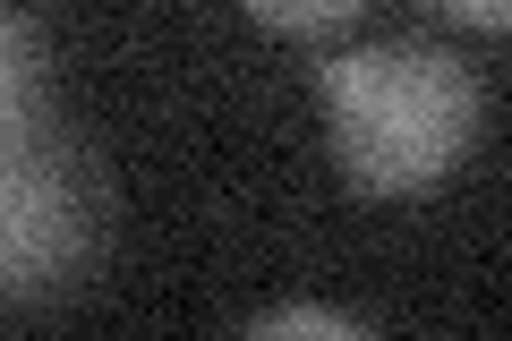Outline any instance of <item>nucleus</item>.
<instances>
[{"mask_svg": "<svg viewBox=\"0 0 512 341\" xmlns=\"http://www.w3.org/2000/svg\"><path fill=\"white\" fill-rule=\"evenodd\" d=\"M325 137L350 188L367 197H419L470 154L478 86L453 52L427 43H376L325 69Z\"/></svg>", "mask_w": 512, "mask_h": 341, "instance_id": "f257e3e1", "label": "nucleus"}, {"mask_svg": "<svg viewBox=\"0 0 512 341\" xmlns=\"http://www.w3.org/2000/svg\"><path fill=\"white\" fill-rule=\"evenodd\" d=\"M94 214L86 180L69 171L52 120H43V43L35 18L9 9V299H35L86 256Z\"/></svg>", "mask_w": 512, "mask_h": 341, "instance_id": "f03ea898", "label": "nucleus"}, {"mask_svg": "<svg viewBox=\"0 0 512 341\" xmlns=\"http://www.w3.org/2000/svg\"><path fill=\"white\" fill-rule=\"evenodd\" d=\"M239 9L274 35H325V26H350L367 0H239Z\"/></svg>", "mask_w": 512, "mask_h": 341, "instance_id": "7ed1b4c3", "label": "nucleus"}, {"mask_svg": "<svg viewBox=\"0 0 512 341\" xmlns=\"http://www.w3.org/2000/svg\"><path fill=\"white\" fill-rule=\"evenodd\" d=\"M248 333H359V324H350V316H333V307H274V316H256L248 324Z\"/></svg>", "mask_w": 512, "mask_h": 341, "instance_id": "20e7f679", "label": "nucleus"}, {"mask_svg": "<svg viewBox=\"0 0 512 341\" xmlns=\"http://www.w3.org/2000/svg\"><path fill=\"white\" fill-rule=\"evenodd\" d=\"M436 9L461 26H487V35H512V0H436Z\"/></svg>", "mask_w": 512, "mask_h": 341, "instance_id": "39448f33", "label": "nucleus"}]
</instances>
